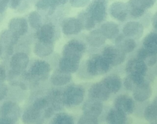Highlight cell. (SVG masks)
Returning <instances> with one entry per match:
<instances>
[{"instance_id":"obj_5","label":"cell","mask_w":157,"mask_h":124,"mask_svg":"<svg viewBox=\"0 0 157 124\" xmlns=\"http://www.w3.org/2000/svg\"><path fill=\"white\" fill-rule=\"evenodd\" d=\"M86 12L96 22H101L106 16L105 0H93L88 7Z\"/></svg>"},{"instance_id":"obj_37","label":"cell","mask_w":157,"mask_h":124,"mask_svg":"<svg viewBox=\"0 0 157 124\" xmlns=\"http://www.w3.org/2000/svg\"><path fill=\"white\" fill-rule=\"evenodd\" d=\"M28 22L33 29H38L42 25V17L37 11L31 12L28 15Z\"/></svg>"},{"instance_id":"obj_35","label":"cell","mask_w":157,"mask_h":124,"mask_svg":"<svg viewBox=\"0 0 157 124\" xmlns=\"http://www.w3.org/2000/svg\"><path fill=\"white\" fill-rule=\"evenodd\" d=\"M35 6L37 10L48 11L49 14H53L56 7L50 0H38Z\"/></svg>"},{"instance_id":"obj_52","label":"cell","mask_w":157,"mask_h":124,"mask_svg":"<svg viewBox=\"0 0 157 124\" xmlns=\"http://www.w3.org/2000/svg\"><path fill=\"white\" fill-rule=\"evenodd\" d=\"M153 104H155L157 106V96L155 97V98L153 100Z\"/></svg>"},{"instance_id":"obj_31","label":"cell","mask_w":157,"mask_h":124,"mask_svg":"<svg viewBox=\"0 0 157 124\" xmlns=\"http://www.w3.org/2000/svg\"><path fill=\"white\" fill-rule=\"evenodd\" d=\"M145 82L144 76L136 74H129L124 80V85L128 90L133 91L137 86Z\"/></svg>"},{"instance_id":"obj_46","label":"cell","mask_w":157,"mask_h":124,"mask_svg":"<svg viewBox=\"0 0 157 124\" xmlns=\"http://www.w3.org/2000/svg\"><path fill=\"white\" fill-rule=\"evenodd\" d=\"M8 7V0H0V14L4 13Z\"/></svg>"},{"instance_id":"obj_34","label":"cell","mask_w":157,"mask_h":124,"mask_svg":"<svg viewBox=\"0 0 157 124\" xmlns=\"http://www.w3.org/2000/svg\"><path fill=\"white\" fill-rule=\"evenodd\" d=\"M82 29L90 30L95 25L96 21L92 18L87 12H81L78 17Z\"/></svg>"},{"instance_id":"obj_13","label":"cell","mask_w":157,"mask_h":124,"mask_svg":"<svg viewBox=\"0 0 157 124\" xmlns=\"http://www.w3.org/2000/svg\"><path fill=\"white\" fill-rule=\"evenodd\" d=\"M125 36L132 39H139L143 34L144 27L142 24L137 21L128 22L123 28Z\"/></svg>"},{"instance_id":"obj_33","label":"cell","mask_w":157,"mask_h":124,"mask_svg":"<svg viewBox=\"0 0 157 124\" xmlns=\"http://www.w3.org/2000/svg\"><path fill=\"white\" fill-rule=\"evenodd\" d=\"M128 12L132 17L134 18H138L141 17L145 12L144 9L136 0H129L127 4Z\"/></svg>"},{"instance_id":"obj_38","label":"cell","mask_w":157,"mask_h":124,"mask_svg":"<svg viewBox=\"0 0 157 124\" xmlns=\"http://www.w3.org/2000/svg\"><path fill=\"white\" fill-rule=\"evenodd\" d=\"M53 124H74L72 117L66 113H58L53 119Z\"/></svg>"},{"instance_id":"obj_26","label":"cell","mask_w":157,"mask_h":124,"mask_svg":"<svg viewBox=\"0 0 157 124\" xmlns=\"http://www.w3.org/2000/svg\"><path fill=\"white\" fill-rule=\"evenodd\" d=\"M19 37L9 29H4L0 34V44L4 47L13 46L18 42Z\"/></svg>"},{"instance_id":"obj_24","label":"cell","mask_w":157,"mask_h":124,"mask_svg":"<svg viewBox=\"0 0 157 124\" xmlns=\"http://www.w3.org/2000/svg\"><path fill=\"white\" fill-rule=\"evenodd\" d=\"M101 82L110 93H117L120 90L121 87L120 78L114 74L107 76Z\"/></svg>"},{"instance_id":"obj_44","label":"cell","mask_w":157,"mask_h":124,"mask_svg":"<svg viewBox=\"0 0 157 124\" xmlns=\"http://www.w3.org/2000/svg\"><path fill=\"white\" fill-rule=\"evenodd\" d=\"M22 0H8V6L12 9H17L21 4Z\"/></svg>"},{"instance_id":"obj_25","label":"cell","mask_w":157,"mask_h":124,"mask_svg":"<svg viewBox=\"0 0 157 124\" xmlns=\"http://www.w3.org/2000/svg\"><path fill=\"white\" fill-rule=\"evenodd\" d=\"M137 58L142 61L147 66H152L157 62V53L142 48L138 51Z\"/></svg>"},{"instance_id":"obj_29","label":"cell","mask_w":157,"mask_h":124,"mask_svg":"<svg viewBox=\"0 0 157 124\" xmlns=\"http://www.w3.org/2000/svg\"><path fill=\"white\" fill-rule=\"evenodd\" d=\"M100 29L106 39H110L115 37L119 33L118 25L112 21H107L103 23Z\"/></svg>"},{"instance_id":"obj_42","label":"cell","mask_w":157,"mask_h":124,"mask_svg":"<svg viewBox=\"0 0 157 124\" xmlns=\"http://www.w3.org/2000/svg\"><path fill=\"white\" fill-rule=\"evenodd\" d=\"M90 0H69L71 4L75 7H81L85 6Z\"/></svg>"},{"instance_id":"obj_9","label":"cell","mask_w":157,"mask_h":124,"mask_svg":"<svg viewBox=\"0 0 157 124\" xmlns=\"http://www.w3.org/2000/svg\"><path fill=\"white\" fill-rule=\"evenodd\" d=\"M115 108L125 114H132L134 109V103L131 98L126 95L117 96L114 101Z\"/></svg>"},{"instance_id":"obj_30","label":"cell","mask_w":157,"mask_h":124,"mask_svg":"<svg viewBox=\"0 0 157 124\" xmlns=\"http://www.w3.org/2000/svg\"><path fill=\"white\" fill-rule=\"evenodd\" d=\"M106 37L101 29L92 31L87 36L88 42L93 47H100L104 44Z\"/></svg>"},{"instance_id":"obj_50","label":"cell","mask_w":157,"mask_h":124,"mask_svg":"<svg viewBox=\"0 0 157 124\" xmlns=\"http://www.w3.org/2000/svg\"><path fill=\"white\" fill-rule=\"evenodd\" d=\"M153 25L156 29H157V12L153 17Z\"/></svg>"},{"instance_id":"obj_18","label":"cell","mask_w":157,"mask_h":124,"mask_svg":"<svg viewBox=\"0 0 157 124\" xmlns=\"http://www.w3.org/2000/svg\"><path fill=\"white\" fill-rule=\"evenodd\" d=\"M110 15L117 20L124 21L128 15L127 6L122 2H115L110 7Z\"/></svg>"},{"instance_id":"obj_4","label":"cell","mask_w":157,"mask_h":124,"mask_svg":"<svg viewBox=\"0 0 157 124\" xmlns=\"http://www.w3.org/2000/svg\"><path fill=\"white\" fill-rule=\"evenodd\" d=\"M85 47L83 44L77 40H71L65 44L63 49V56L80 60Z\"/></svg>"},{"instance_id":"obj_32","label":"cell","mask_w":157,"mask_h":124,"mask_svg":"<svg viewBox=\"0 0 157 124\" xmlns=\"http://www.w3.org/2000/svg\"><path fill=\"white\" fill-rule=\"evenodd\" d=\"M143 45L144 48L157 53V33H151L144 39Z\"/></svg>"},{"instance_id":"obj_43","label":"cell","mask_w":157,"mask_h":124,"mask_svg":"<svg viewBox=\"0 0 157 124\" xmlns=\"http://www.w3.org/2000/svg\"><path fill=\"white\" fill-rule=\"evenodd\" d=\"M8 92V87L4 83H0V100L4 99Z\"/></svg>"},{"instance_id":"obj_41","label":"cell","mask_w":157,"mask_h":124,"mask_svg":"<svg viewBox=\"0 0 157 124\" xmlns=\"http://www.w3.org/2000/svg\"><path fill=\"white\" fill-rule=\"evenodd\" d=\"M136 1L144 9H147L151 7L155 3L156 0H136Z\"/></svg>"},{"instance_id":"obj_15","label":"cell","mask_w":157,"mask_h":124,"mask_svg":"<svg viewBox=\"0 0 157 124\" xmlns=\"http://www.w3.org/2000/svg\"><path fill=\"white\" fill-rule=\"evenodd\" d=\"M126 71L129 74L145 76L147 71V66L139 58H133L127 63Z\"/></svg>"},{"instance_id":"obj_21","label":"cell","mask_w":157,"mask_h":124,"mask_svg":"<svg viewBox=\"0 0 157 124\" xmlns=\"http://www.w3.org/2000/svg\"><path fill=\"white\" fill-rule=\"evenodd\" d=\"M54 50L53 42L38 41L34 47V53L39 57L44 58L50 55Z\"/></svg>"},{"instance_id":"obj_2","label":"cell","mask_w":157,"mask_h":124,"mask_svg":"<svg viewBox=\"0 0 157 124\" xmlns=\"http://www.w3.org/2000/svg\"><path fill=\"white\" fill-rule=\"evenodd\" d=\"M110 64L103 56L94 55L87 63V71L93 76H100L105 74L109 69Z\"/></svg>"},{"instance_id":"obj_22","label":"cell","mask_w":157,"mask_h":124,"mask_svg":"<svg viewBox=\"0 0 157 124\" xmlns=\"http://www.w3.org/2000/svg\"><path fill=\"white\" fill-rule=\"evenodd\" d=\"M80 60L63 56L59 61V69L66 72L71 74L76 72L79 67Z\"/></svg>"},{"instance_id":"obj_12","label":"cell","mask_w":157,"mask_h":124,"mask_svg":"<svg viewBox=\"0 0 157 124\" xmlns=\"http://www.w3.org/2000/svg\"><path fill=\"white\" fill-rule=\"evenodd\" d=\"M88 93L92 99L100 101L107 100L110 96V92L102 82H98L92 85L89 89Z\"/></svg>"},{"instance_id":"obj_16","label":"cell","mask_w":157,"mask_h":124,"mask_svg":"<svg viewBox=\"0 0 157 124\" xmlns=\"http://www.w3.org/2000/svg\"><path fill=\"white\" fill-rule=\"evenodd\" d=\"M82 109L85 114L97 117L101 114L103 106L100 101L91 98L84 103Z\"/></svg>"},{"instance_id":"obj_23","label":"cell","mask_w":157,"mask_h":124,"mask_svg":"<svg viewBox=\"0 0 157 124\" xmlns=\"http://www.w3.org/2000/svg\"><path fill=\"white\" fill-rule=\"evenodd\" d=\"M72 79L69 73L66 72L60 69L55 71L51 76V82L55 86H62L68 83Z\"/></svg>"},{"instance_id":"obj_53","label":"cell","mask_w":157,"mask_h":124,"mask_svg":"<svg viewBox=\"0 0 157 124\" xmlns=\"http://www.w3.org/2000/svg\"><path fill=\"white\" fill-rule=\"evenodd\" d=\"M151 124H157V121H156V122H151Z\"/></svg>"},{"instance_id":"obj_19","label":"cell","mask_w":157,"mask_h":124,"mask_svg":"<svg viewBox=\"0 0 157 124\" xmlns=\"http://www.w3.org/2000/svg\"><path fill=\"white\" fill-rule=\"evenodd\" d=\"M115 44L117 47L120 49L124 53L133 51L136 46L134 40L125 36L124 34H121L117 37Z\"/></svg>"},{"instance_id":"obj_14","label":"cell","mask_w":157,"mask_h":124,"mask_svg":"<svg viewBox=\"0 0 157 124\" xmlns=\"http://www.w3.org/2000/svg\"><path fill=\"white\" fill-rule=\"evenodd\" d=\"M38 41L53 42L55 36V28L52 23H47L41 25L36 33Z\"/></svg>"},{"instance_id":"obj_48","label":"cell","mask_w":157,"mask_h":124,"mask_svg":"<svg viewBox=\"0 0 157 124\" xmlns=\"http://www.w3.org/2000/svg\"><path fill=\"white\" fill-rule=\"evenodd\" d=\"M56 6L65 4L68 0H50Z\"/></svg>"},{"instance_id":"obj_47","label":"cell","mask_w":157,"mask_h":124,"mask_svg":"<svg viewBox=\"0 0 157 124\" xmlns=\"http://www.w3.org/2000/svg\"><path fill=\"white\" fill-rule=\"evenodd\" d=\"M6 79V73L4 68L0 66V83H3Z\"/></svg>"},{"instance_id":"obj_27","label":"cell","mask_w":157,"mask_h":124,"mask_svg":"<svg viewBox=\"0 0 157 124\" xmlns=\"http://www.w3.org/2000/svg\"><path fill=\"white\" fill-rule=\"evenodd\" d=\"M49 100V104L50 106L56 110H59L61 109L64 106L63 101V93L58 90H53L49 95L47 96Z\"/></svg>"},{"instance_id":"obj_49","label":"cell","mask_w":157,"mask_h":124,"mask_svg":"<svg viewBox=\"0 0 157 124\" xmlns=\"http://www.w3.org/2000/svg\"><path fill=\"white\" fill-rule=\"evenodd\" d=\"M0 124H13V122L8 119L1 117L0 118Z\"/></svg>"},{"instance_id":"obj_28","label":"cell","mask_w":157,"mask_h":124,"mask_svg":"<svg viewBox=\"0 0 157 124\" xmlns=\"http://www.w3.org/2000/svg\"><path fill=\"white\" fill-rule=\"evenodd\" d=\"M126 120V114L116 108L111 109L107 116V121L109 124H124Z\"/></svg>"},{"instance_id":"obj_51","label":"cell","mask_w":157,"mask_h":124,"mask_svg":"<svg viewBox=\"0 0 157 124\" xmlns=\"http://www.w3.org/2000/svg\"><path fill=\"white\" fill-rule=\"evenodd\" d=\"M3 50H4V47L3 45L0 44V58L1 57L2 55V53H3Z\"/></svg>"},{"instance_id":"obj_6","label":"cell","mask_w":157,"mask_h":124,"mask_svg":"<svg viewBox=\"0 0 157 124\" xmlns=\"http://www.w3.org/2000/svg\"><path fill=\"white\" fill-rule=\"evenodd\" d=\"M0 115L14 123L20 116V108L17 103L13 101H6L0 107Z\"/></svg>"},{"instance_id":"obj_40","label":"cell","mask_w":157,"mask_h":124,"mask_svg":"<svg viewBox=\"0 0 157 124\" xmlns=\"http://www.w3.org/2000/svg\"><path fill=\"white\" fill-rule=\"evenodd\" d=\"M77 124H98L97 117L83 114L78 120Z\"/></svg>"},{"instance_id":"obj_7","label":"cell","mask_w":157,"mask_h":124,"mask_svg":"<svg viewBox=\"0 0 157 124\" xmlns=\"http://www.w3.org/2000/svg\"><path fill=\"white\" fill-rule=\"evenodd\" d=\"M102 56L110 65L117 66L122 63L125 59V53L117 47L107 46L104 51Z\"/></svg>"},{"instance_id":"obj_17","label":"cell","mask_w":157,"mask_h":124,"mask_svg":"<svg viewBox=\"0 0 157 124\" xmlns=\"http://www.w3.org/2000/svg\"><path fill=\"white\" fill-rule=\"evenodd\" d=\"M82 29L81 24L78 18H66L62 24V31L66 35L76 34L78 33Z\"/></svg>"},{"instance_id":"obj_3","label":"cell","mask_w":157,"mask_h":124,"mask_svg":"<svg viewBox=\"0 0 157 124\" xmlns=\"http://www.w3.org/2000/svg\"><path fill=\"white\" fill-rule=\"evenodd\" d=\"M50 69V66L48 63L44 60H37L33 62L28 72L32 80H44L48 78Z\"/></svg>"},{"instance_id":"obj_11","label":"cell","mask_w":157,"mask_h":124,"mask_svg":"<svg viewBox=\"0 0 157 124\" xmlns=\"http://www.w3.org/2000/svg\"><path fill=\"white\" fill-rule=\"evenodd\" d=\"M40 114V110L31 106L24 111L21 117L22 122L24 124H42L43 119Z\"/></svg>"},{"instance_id":"obj_39","label":"cell","mask_w":157,"mask_h":124,"mask_svg":"<svg viewBox=\"0 0 157 124\" xmlns=\"http://www.w3.org/2000/svg\"><path fill=\"white\" fill-rule=\"evenodd\" d=\"M49 104V100L47 97H40L33 102L32 106L37 109L41 110L47 108Z\"/></svg>"},{"instance_id":"obj_8","label":"cell","mask_w":157,"mask_h":124,"mask_svg":"<svg viewBox=\"0 0 157 124\" xmlns=\"http://www.w3.org/2000/svg\"><path fill=\"white\" fill-rule=\"evenodd\" d=\"M29 61L28 55L24 52L13 54L10 60V69L16 72H23L28 66Z\"/></svg>"},{"instance_id":"obj_45","label":"cell","mask_w":157,"mask_h":124,"mask_svg":"<svg viewBox=\"0 0 157 124\" xmlns=\"http://www.w3.org/2000/svg\"><path fill=\"white\" fill-rule=\"evenodd\" d=\"M55 112V110L51 107V106H48L47 108H45V111H44V116L45 118H50L51 117L53 113Z\"/></svg>"},{"instance_id":"obj_36","label":"cell","mask_w":157,"mask_h":124,"mask_svg":"<svg viewBox=\"0 0 157 124\" xmlns=\"http://www.w3.org/2000/svg\"><path fill=\"white\" fill-rule=\"evenodd\" d=\"M145 118L151 122L157 121V106L155 104L148 105L144 110Z\"/></svg>"},{"instance_id":"obj_1","label":"cell","mask_w":157,"mask_h":124,"mask_svg":"<svg viewBox=\"0 0 157 124\" xmlns=\"http://www.w3.org/2000/svg\"><path fill=\"white\" fill-rule=\"evenodd\" d=\"M85 91L83 87L79 85H71L63 93L64 105L75 106L80 104L84 98Z\"/></svg>"},{"instance_id":"obj_20","label":"cell","mask_w":157,"mask_h":124,"mask_svg":"<svg viewBox=\"0 0 157 124\" xmlns=\"http://www.w3.org/2000/svg\"><path fill=\"white\" fill-rule=\"evenodd\" d=\"M151 87L145 81L133 90V96L136 101L142 102L148 99L151 96Z\"/></svg>"},{"instance_id":"obj_10","label":"cell","mask_w":157,"mask_h":124,"mask_svg":"<svg viewBox=\"0 0 157 124\" xmlns=\"http://www.w3.org/2000/svg\"><path fill=\"white\" fill-rule=\"evenodd\" d=\"M8 29L18 36H23L28 30V21L23 17L13 18L9 21Z\"/></svg>"}]
</instances>
